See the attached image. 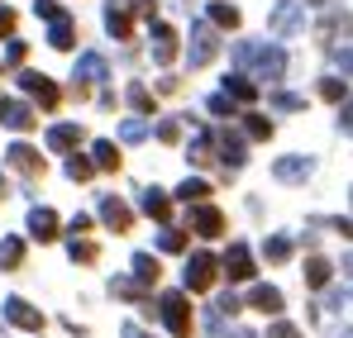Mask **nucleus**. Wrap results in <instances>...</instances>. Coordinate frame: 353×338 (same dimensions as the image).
<instances>
[{"mask_svg": "<svg viewBox=\"0 0 353 338\" xmlns=\"http://www.w3.org/2000/svg\"><path fill=\"white\" fill-rule=\"evenodd\" d=\"M234 62L239 67H248V76H263V81H277V76H287V48H277V43H234Z\"/></svg>", "mask_w": 353, "mask_h": 338, "instance_id": "nucleus-1", "label": "nucleus"}, {"mask_svg": "<svg viewBox=\"0 0 353 338\" xmlns=\"http://www.w3.org/2000/svg\"><path fill=\"white\" fill-rule=\"evenodd\" d=\"M268 29H272L277 39H296V34L305 29V0H277L272 14H268Z\"/></svg>", "mask_w": 353, "mask_h": 338, "instance_id": "nucleus-2", "label": "nucleus"}, {"mask_svg": "<svg viewBox=\"0 0 353 338\" xmlns=\"http://www.w3.org/2000/svg\"><path fill=\"white\" fill-rule=\"evenodd\" d=\"M158 315L163 324L172 329V338H191V305H186V291H168L158 300Z\"/></svg>", "mask_w": 353, "mask_h": 338, "instance_id": "nucleus-3", "label": "nucleus"}, {"mask_svg": "<svg viewBox=\"0 0 353 338\" xmlns=\"http://www.w3.org/2000/svg\"><path fill=\"white\" fill-rule=\"evenodd\" d=\"M215 277H220V257H210V253H191L186 267H181V286L186 291H210Z\"/></svg>", "mask_w": 353, "mask_h": 338, "instance_id": "nucleus-4", "label": "nucleus"}, {"mask_svg": "<svg viewBox=\"0 0 353 338\" xmlns=\"http://www.w3.org/2000/svg\"><path fill=\"white\" fill-rule=\"evenodd\" d=\"M215 53H220V39H215V24H210V19H201V24L191 29V48H186V62H191V67L201 72V67H205V62H210Z\"/></svg>", "mask_w": 353, "mask_h": 338, "instance_id": "nucleus-5", "label": "nucleus"}, {"mask_svg": "<svg viewBox=\"0 0 353 338\" xmlns=\"http://www.w3.org/2000/svg\"><path fill=\"white\" fill-rule=\"evenodd\" d=\"M220 272H225L234 286L239 282H253V272H258V267H253V248H248V243H230L225 257H220Z\"/></svg>", "mask_w": 353, "mask_h": 338, "instance_id": "nucleus-6", "label": "nucleus"}, {"mask_svg": "<svg viewBox=\"0 0 353 338\" xmlns=\"http://www.w3.org/2000/svg\"><path fill=\"white\" fill-rule=\"evenodd\" d=\"M19 91H24V96H34L43 110H58V101H62V91L43 76V72H19Z\"/></svg>", "mask_w": 353, "mask_h": 338, "instance_id": "nucleus-7", "label": "nucleus"}, {"mask_svg": "<svg viewBox=\"0 0 353 338\" xmlns=\"http://www.w3.org/2000/svg\"><path fill=\"white\" fill-rule=\"evenodd\" d=\"M5 319L14 324V329H29V334H39L43 329V310H34L29 300H19V295H10L5 300Z\"/></svg>", "mask_w": 353, "mask_h": 338, "instance_id": "nucleus-8", "label": "nucleus"}, {"mask_svg": "<svg viewBox=\"0 0 353 338\" xmlns=\"http://www.w3.org/2000/svg\"><path fill=\"white\" fill-rule=\"evenodd\" d=\"M148 34H153V62H158V67H172V57H176V29H172V24H163V19H153V24H148Z\"/></svg>", "mask_w": 353, "mask_h": 338, "instance_id": "nucleus-9", "label": "nucleus"}, {"mask_svg": "<svg viewBox=\"0 0 353 338\" xmlns=\"http://www.w3.org/2000/svg\"><path fill=\"white\" fill-rule=\"evenodd\" d=\"M215 153H220V162H225L230 171H239L243 162H248V153H243V134H234V129L215 134Z\"/></svg>", "mask_w": 353, "mask_h": 338, "instance_id": "nucleus-10", "label": "nucleus"}, {"mask_svg": "<svg viewBox=\"0 0 353 338\" xmlns=\"http://www.w3.org/2000/svg\"><path fill=\"white\" fill-rule=\"evenodd\" d=\"M5 162L14 171H24V176H39V171H43V153L29 148V143H10V148H5Z\"/></svg>", "mask_w": 353, "mask_h": 338, "instance_id": "nucleus-11", "label": "nucleus"}, {"mask_svg": "<svg viewBox=\"0 0 353 338\" xmlns=\"http://www.w3.org/2000/svg\"><path fill=\"white\" fill-rule=\"evenodd\" d=\"M139 210H143L148 220H163V224H168V220H172V196L158 191V186H143V191H139Z\"/></svg>", "mask_w": 353, "mask_h": 338, "instance_id": "nucleus-12", "label": "nucleus"}, {"mask_svg": "<svg viewBox=\"0 0 353 338\" xmlns=\"http://www.w3.org/2000/svg\"><path fill=\"white\" fill-rule=\"evenodd\" d=\"M186 224L196 229L201 238H220V233H225V215H220L215 205H196V210L186 215Z\"/></svg>", "mask_w": 353, "mask_h": 338, "instance_id": "nucleus-13", "label": "nucleus"}, {"mask_svg": "<svg viewBox=\"0 0 353 338\" xmlns=\"http://www.w3.org/2000/svg\"><path fill=\"white\" fill-rule=\"evenodd\" d=\"M101 220H105V229H115V233H129V224H134V210H129L119 196H101Z\"/></svg>", "mask_w": 353, "mask_h": 338, "instance_id": "nucleus-14", "label": "nucleus"}, {"mask_svg": "<svg viewBox=\"0 0 353 338\" xmlns=\"http://www.w3.org/2000/svg\"><path fill=\"white\" fill-rule=\"evenodd\" d=\"M310 171H315V158H305V153H301V158H277V162H272V176H277V181H287V186L305 181Z\"/></svg>", "mask_w": 353, "mask_h": 338, "instance_id": "nucleus-15", "label": "nucleus"}, {"mask_svg": "<svg viewBox=\"0 0 353 338\" xmlns=\"http://www.w3.org/2000/svg\"><path fill=\"white\" fill-rule=\"evenodd\" d=\"M129 10H134V0H105V29H110V39H129V29H134Z\"/></svg>", "mask_w": 353, "mask_h": 338, "instance_id": "nucleus-16", "label": "nucleus"}, {"mask_svg": "<svg viewBox=\"0 0 353 338\" xmlns=\"http://www.w3.org/2000/svg\"><path fill=\"white\" fill-rule=\"evenodd\" d=\"M29 233H34L39 243H53V238H58V215H53L48 205H34V210H29Z\"/></svg>", "mask_w": 353, "mask_h": 338, "instance_id": "nucleus-17", "label": "nucleus"}, {"mask_svg": "<svg viewBox=\"0 0 353 338\" xmlns=\"http://www.w3.org/2000/svg\"><path fill=\"white\" fill-rule=\"evenodd\" d=\"M0 124L14 129V134H24V129H34V110L24 101H0Z\"/></svg>", "mask_w": 353, "mask_h": 338, "instance_id": "nucleus-18", "label": "nucleus"}, {"mask_svg": "<svg viewBox=\"0 0 353 338\" xmlns=\"http://www.w3.org/2000/svg\"><path fill=\"white\" fill-rule=\"evenodd\" d=\"M72 76H77L81 86H91V81H105V76H110V67H105V57H101V53H81Z\"/></svg>", "mask_w": 353, "mask_h": 338, "instance_id": "nucleus-19", "label": "nucleus"}, {"mask_svg": "<svg viewBox=\"0 0 353 338\" xmlns=\"http://www.w3.org/2000/svg\"><path fill=\"white\" fill-rule=\"evenodd\" d=\"M248 305H253L258 315H282V305H287V300H282V291H277V286H253V291H248Z\"/></svg>", "mask_w": 353, "mask_h": 338, "instance_id": "nucleus-20", "label": "nucleus"}, {"mask_svg": "<svg viewBox=\"0 0 353 338\" xmlns=\"http://www.w3.org/2000/svg\"><path fill=\"white\" fill-rule=\"evenodd\" d=\"M81 138H86L81 124H53V129H48V148H53V153H72Z\"/></svg>", "mask_w": 353, "mask_h": 338, "instance_id": "nucleus-21", "label": "nucleus"}, {"mask_svg": "<svg viewBox=\"0 0 353 338\" xmlns=\"http://www.w3.org/2000/svg\"><path fill=\"white\" fill-rule=\"evenodd\" d=\"M129 267H134V282H139V286H158V277H163V267H158L153 253H134Z\"/></svg>", "mask_w": 353, "mask_h": 338, "instance_id": "nucleus-22", "label": "nucleus"}, {"mask_svg": "<svg viewBox=\"0 0 353 338\" xmlns=\"http://www.w3.org/2000/svg\"><path fill=\"white\" fill-rule=\"evenodd\" d=\"M292 253H296V243L287 238V233H272V238L263 243V257H268V262H277V267H282V262H292Z\"/></svg>", "mask_w": 353, "mask_h": 338, "instance_id": "nucleus-23", "label": "nucleus"}, {"mask_svg": "<svg viewBox=\"0 0 353 338\" xmlns=\"http://www.w3.org/2000/svg\"><path fill=\"white\" fill-rule=\"evenodd\" d=\"M48 43H53V48H62V53H67V48H72V43H77V24H72V19H67V14H62V19H53V24H48Z\"/></svg>", "mask_w": 353, "mask_h": 338, "instance_id": "nucleus-24", "label": "nucleus"}, {"mask_svg": "<svg viewBox=\"0 0 353 338\" xmlns=\"http://www.w3.org/2000/svg\"><path fill=\"white\" fill-rule=\"evenodd\" d=\"M330 277H334V267H330V257H310V262H305V286H310V291H320V286H330Z\"/></svg>", "mask_w": 353, "mask_h": 338, "instance_id": "nucleus-25", "label": "nucleus"}, {"mask_svg": "<svg viewBox=\"0 0 353 338\" xmlns=\"http://www.w3.org/2000/svg\"><path fill=\"white\" fill-rule=\"evenodd\" d=\"M91 162H96L101 171H115V167H119L115 143H110V138H96V143H91Z\"/></svg>", "mask_w": 353, "mask_h": 338, "instance_id": "nucleus-26", "label": "nucleus"}, {"mask_svg": "<svg viewBox=\"0 0 353 338\" xmlns=\"http://www.w3.org/2000/svg\"><path fill=\"white\" fill-rule=\"evenodd\" d=\"M24 262V238H0V272H14Z\"/></svg>", "mask_w": 353, "mask_h": 338, "instance_id": "nucleus-27", "label": "nucleus"}, {"mask_svg": "<svg viewBox=\"0 0 353 338\" xmlns=\"http://www.w3.org/2000/svg\"><path fill=\"white\" fill-rule=\"evenodd\" d=\"M339 34H353V14H330V19H320V39H325V43H334Z\"/></svg>", "mask_w": 353, "mask_h": 338, "instance_id": "nucleus-28", "label": "nucleus"}, {"mask_svg": "<svg viewBox=\"0 0 353 338\" xmlns=\"http://www.w3.org/2000/svg\"><path fill=\"white\" fill-rule=\"evenodd\" d=\"M205 196H210V186H205L201 176H186V181L176 186V200H186V205H201Z\"/></svg>", "mask_w": 353, "mask_h": 338, "instance_id": "nucleus-29", "label": "nucleus"}, {"mask_svg": "<svg viewBox=\"0 0 353 338\" xmlns=\"http://www.w3.org/2000/svg\"><path fill=\"white\" fill-rule=\"evenodd\" d=\"M210 24L215 29H239V10L225 5V0H210Z\"/></svg>", "mask_w": 353, "mask_h": 338, "instance_id": "nucleus-30", "label": "nucleus"}, {"mask_svg": "<svg viewBox=\"0 0 353 338\" xmlns=\"http://www.w3.org/2000/svg\"><path fill=\"white\" fill-rule=\"evenodd\" d=\"M225 91H230L234 101H253V96H258V86H253L243 72H230V76H225Z\"/></svg>", "mask_w": 353, "mask_h": 338, "instance_id": "nucleus-31", "label": "nucleus"}, {"mask_svg": "<svg viewBox=\"0 0 353 338\" xmlns=\"http://www.w3.org/2000/svg\"><path fill=\"white\" fill-rule=\"evenodd\" d=\"M205 110L215 114V119H230V114H239V101L230 96V91H215V96L205 101Z\"/></svg>", "mask_w": 353, "mask_h": 338, "instance_id": "nucleus-32", "label": "nucleus"}, {"mask_svg": "<svg viewBox=\"0 0 353 338\" xmlns=\"http://www.w3.org/2000/svg\"><path fill=\"white\" fill-rule=\"evenodd\" d=\"M320 101H334V105H344V101H349V86H344L339 76H320Z\"/></svg>", "mask_w": 353, "mask_h": 338, "instance_id": "nucleus-33", "label": "nucleus"}, {"mask_svg": "<svg viewBox=\"0 0 353 338\" xmlns=\"http://www.w3.org/2000/svg\"><path fill=\"white\" fill-rule=\"evenodd\" d=\"M210 148H215V134H196V138H191V148H186V158L201 167V162H210Z\"/></svg>", "mask_w": 353, "mask_h": 338, "instance_id": "nucleus-34", "label": "nucleus"}, {"mask_svg": "<svg viewBox=\"0 0 353 338\" xmlns=\"http://www.w3.org/2000/svg\"><path fill=\"white\" fill-rule=\"evenodd\" d=\"M67 176H72V181H86V176H91V171H96V162H91V158H81V153H67Z\"/></svg>", "mask_w": 353, "mask_h": 338, "instance_id": "nucleus-35", "label": "nucleus"}, {"mask_svg": "<svg viewBox=\"0 0 353 338\" xmlns=\"http://www.w3.org/2000/svg\"><path fill=\"white\" fill-rule=\"evenodd\" d=\"M243 134H248V138H258V143H263V138H272V124H268V119H263V114H243Z\"/></svg>", "mask_w": 353, "mask_h": 338, "instance_id": "nucleus-36", "label": "nucleus"}, {"mask_svg": "<svg viewBox=\"0 0 353 338\" xmlns=\"http://www.w3.org/2000/svg\"><path fill=\"white\" fill-rule=\"evenodd\" d=\"M181 248H186V233L181 229H163L158 233V253H181Z\"/></svg>", "mask_w": 353, "mask_h": 338, "instance_id": "nucleus-37", "label": "nucleus"}, {"mask_svg": "<svg viewBox=\"0 0 353 338\" xmlns=\"http://www.w3.org/2000/svg\"><path fill=\"white\" fill-rule=\"evenodd\" d=\"M119 138H124V143H143V138H148V124H143V119H124V124H119Z\"/></svg>", "mask_w": 353, "mask_h": 338, "instance_id": "nucleus-38", "label": "nucleus"}, {"mask_svg": "<svg viewBox=\"0 0 353 338\" xmlns=\"http://www.w3.org/2000/svg\"><path fill=\"white\" fill-rule=\"evenodd\" d=\"M67 253H72V262H96V243L91 238H72Z\"/></svg>", "mask_w": 353, "mask_h": 338, "instance_id": "nucleus-39", "label": "nucleus"}, {"mask_svg": "<svg viewBox=\"0 0 353 338\" xmlns=\"http://www.w3.org/2000/svg\"><path fill=\"white\" fill-rule=\"evenodd\" d=\"M129 105H134L139 114H153V96H148V86L134 81V86H129Z\"/></svg>", "mask_w": 353, "mask_h": 338, "instance_id": "nucleus-40", "label": "nucleus"}, {"mask_svg": "<svg viewBox=\"0 0 353 338\" xmlns=\"http://www.w3.org/2000/svg\"><path fill=\"white\" fill-rule=\"evenodd\" d=\"M34 14H43V19H48V24H53V19H62V14H67V10H62L58 0H34Z\"/></svg>", "mask_w": 353, "mask_h": 338, "instance_id": "nucleus-41", "label": "nucleus"}, {"mask_svg": "<svg viewBox=\"0 0 353 338\" xmlns=\"http://www.w3.org/2000/svg\"><path fill=\"white\" fill-rule=\"evenodd\" d=\"M272 105H277V110H305V101L292 96V91H277V96H272Z\"/></svg>", "mask_w": 353, "mask_h": 338, "instance_id": "nucleus-42", "label": "nucleus"}, {"mask_svg": "<svg viewBox=\"0 0 353 338\" xmlns=\"http://www.w3.org/2000/svg\"><path fill=\"white\" fill-rule=\"evenodd\" d=\"M158 138H163V143H176V138H181V124H176V119H163V124H158Z\"/></svg>", "mask_w": 353, "mask_h": 338, "instance_id": "nucleus-43", "label": "nucleus"}, {"mask_svg": "<svg viewBox=\"0 0 353 338\" xmlns=\"http://www.w3.org/2000/svg\"><path fill=\"white\" fill-rule=\"evenodd\" d=\"M268 338H301V329H296V324H287V319H277V324L268 329Z\"/></svg>", "mask_w": 353, "mask_h": 338, "instance_id": "nucleus-44", "label": "nucleus"}, {"mask_svg": "<svg viewBox=\"0 0 353 338\" xmlns=\"http://www.w3.org/2000/svg\"><path fill=\"white\" fill-rule=\"evenodd\" d=\"M334 67H339L344 76H353V48H334Z\"/></svg>", "mask_w": 353, "mask_h": 338, "instance_id": "nucleus-45", "label": "nucleus"}, {"mask_svg": "<svg viewBox=\"0 0 353 338\" xmlns=\"http://www.w3.org/2000/svg\"><path fill=\"white\" fill-rule=\"evenodd\" d=\"M24 53H29V48H24L19 39H14V43H5V62H10V67H19V62H24Z\"/></svg>", "mask_w": 353, "mask_h": 338, "instance_id": "nucleus-46", "label": "nucleus"}, {"mask_svg": "<svg viewBox=\"0 0 353 338\" xmlns=\"http://www.w3.org/2000/svg\"><path fill=\"white\" fill-rule=\"evenodd\" d=\"M10 34H14V10L0 5V39H10Z\"/></svg>", "mask_w": 353, "mask_h": 338, "instance_id": "nucleus-47", "label": "nucleus"}, {"mask_svg": "<svg viewBox=\"0 0 353 338\" xmlns=\"http://www.w3.org/2000/svg\"><path fill=\"white\" fill-rule=\"evenodd\" d=\"M339 129H344V134H353V96L344 101V110H339Z\"/></svg>", "mask_w": 353, "mask_h": 338, "instance_id": "nucleus-48", "label": "nucleus"}, {"mask_svg": "<svg viewBox=\"0 0 353 338\" xmlns=\"http://www.w3.org/2000/svg\"><path fill=\"white\" fill-rule=\"evenodd\" d=\"M134 10H139V14L153 24V14H158V0H134Z\"/></svg>", "mask_w": 353, "mask_h": 338, "instance_id": "nucleus-49", "label": "nucleus"}, {"mask_svg": "<svg viewBox=\"0 0 353 338\" xmlns=\"http://www.w3.org/2000/svg\"><path fill=\"white\" fill-rule=\"evenodd\" d=\"M67 229H72V238H81V233L91 229V215H77V220H72V224H67Z\"/></svg>", "mask_w": 353, "mask_h": 338, "instance_id": "nucleus-50", "label": "nucleus"}, {"mask_svg": "<svg viewBox=\"0 0 353 338\" xmlns=\"http://www.w3.org/2000/svg\"><path fill=\"white\" fill-rule=\"evenodd\" d=\"M330 229H339L344 238H353V220H344V215H339V220H330Z\"/></svg>", "mask_w": 353, "mask_h": 338, "instance_id": "nucleus-51", "label": "nucleus"}, {"mask_svg": "<svg viewBox=\"0 0 353 338\" xmlns=\"http://www.w3.org/2000/svg\"><path fill=\"white\" fill-rule=\"evenodd\" d=\"M124 338H153V334H143V329H134V324H124Z\"/></svg>", "mask_w": 353, "mask_h": 338, "instance_id": "nucleus-52", "label": "nucleus"}, {"mask_svg": "<svg viewBox=\"0 0 353 338\" xmlns=\"http://www.w3.org/2000/svg\"><path fill=\"white\" fill-rule=\"evenodd\" d=\"M330 338H353V329H334V334H330Z\"/></svg>", "mask_w": 353, "mask_h": 338, "instance_id": "nucleus-53", "label": "nucleus"}, {"mask_svg": "<svg viewBox=\"0 0 353 338\" xmlns=\"http://www.w3.org/2000/svg\"><path fill=\"white\" fill-rule=\"evenodd\" d=\"M344 272H353V253H349V257H344Z\"/></svg>", "mask_w": 353, "mask_h": 338, "instance_id": "nucleus-54", "label": "nucleus"}, {"mask_svg": "<svg viewBox=\"0 0 353 338\" xmlns=\"http://www.w3.org/2000/svg\"><path fill=\"white\" fill-rule=\"evenodd\" d=\"M305 5H325V0H305Z\"/></svg>", "mask_w": 353, "mask_h": 338, "instance_id": "nucleus-55", "label": "nucleus"}, {"mask_svg": "<svg viewBox=\"0 0 353 338\" xmlns=\"http://www.w3.org/2000/svg\"><path fill=\"white\" fill-rule=\"evenodd\" d=\"M0 196H5V176H0Z\"/></svg>", "mask_w": 353, "mask_h": 338, "instance_id": "nucleus-56", "label": "nucleus"}, {"mask_svg": "<svg viewBox=\"0 0 353 338\" xmlns=\"http://www.w3.org/2000/svg\"><path fill=\"white\" fill-rule=\"evenodd\" d=\"M0 338H5V324H0Z\"/></svg>", "mask_w": 353, "mask_h": 338, "instance_id": "nucleus-57", "label": "nucleus"}, {"mask_svg": "<svg viewBox=\"0 0 353 338\" xmlns=\"http://www.w3.org/2000/svg\"><path fill=\"white\" fill-rule=\"evenodd\" d=\"M349 196H353V191H349Z\"/></svg>", "mask_w": 353, "mask_h": 338, "instance_id": "nucleus-58", "label": "nucleus"}]
</instances>
